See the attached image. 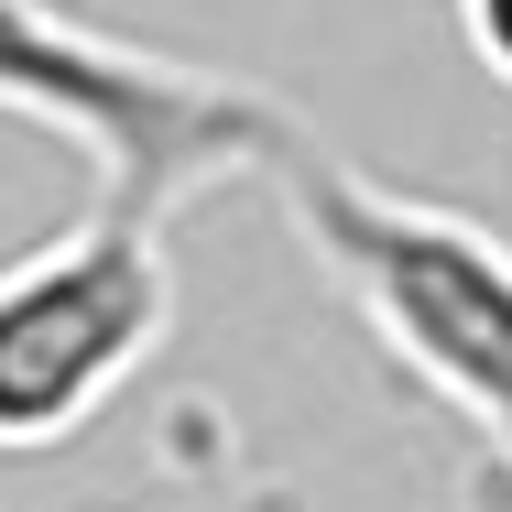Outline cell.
I'll return each instance as SVG.
<instances>
[{
    "label": "cell",
    "mask_w": 512,
    "mask_h": 512,
    "mask_svg": "<svg viewBox=\"0 0 512 512\" xmlns=\"http://www.w3.org/2000/svg\"><path fill=\"white\" fill-rule=\"evenodd\" d=\"M273 207L295 218L316 273L349 295V316L404 360L436 404H458L491 447H512V240L469 207L404 197L327 153L306 120L273 153Z\"/></svg>",
    "instance_id": "obj_1"
},
{
    "label": "cell",
    "mask_w": 512,
    "mask_h": 512,
    "mask_svg": "<svg viewBox=\"0 0 512 512\" xmlns=\"http://www.w3.org/2000/svg\"><path fill=\"white\" fill-rule=\"evenodd\" d=\"M0 120L77 142L99 175V207H131V218H175L207 186L273 175L295 131V109L273 88L120 44L55 0H0Z\"/></svg>",
    "instance_id": "obj_2"
},
{
    "label": "cell",
    "mask_w": 512,
    "mask_h": 512,
    "mask_svg": "<svg viewBox=\"0 0 512 512\" xmlns=\"http://www.w3.org/2000/svg\"><path fill=\"white\" fill-rule=\"evenodd\" d=\"M175 327V262L164 218L88 207L77 229L0 262V458L66 447L99 425L109 393L164 349Z\"/></svg>",
    "instance_id": "obj_3"
},
{
    "label": "cell",
    "mask_w": 512,
    "mask_h": 512,
    "mask_svg": "<svg viewBox=\"0 0 512 512\" xmlns=\"http://www.w3.org/2000/svg\"><path fill=\"white\" fill-rule=\"evenodd\" d=\"M458 33H469V55L512 88V0H458Z\"/></svg>",
    "instance_id": "obj_4"
},
{
    "label": "cell",
    "mask_w": 512,
    "mask_h": 512,
    "mask_svg": "<svg viewBox=\"0 0 512 512\" xmlns=\"http://www.w3.org/2000/svg\"><path fill=\"white\" fill-rule=\"evenodd\" d=\"M502 491H512V447H502Z\"/></svg>",
    "instance_id": "obj_5"
}]
</instances>
